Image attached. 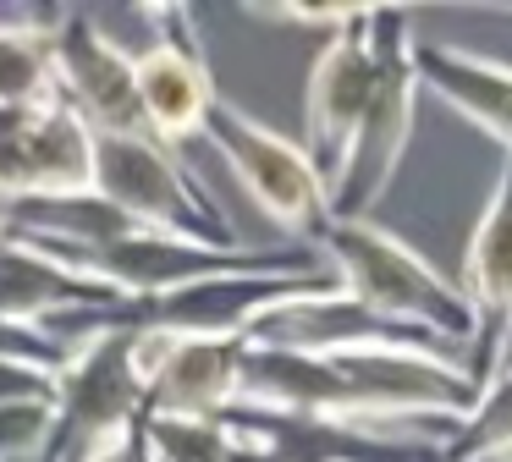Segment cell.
Returning <instances> with one entry per match:
<instances>
[{"label": "cell", "instance_id": "7", "mask_svg": "<svg viewBox=\"0 0 512 462\" xmlns=\"http://www.w3.org/2000/svg\"><path fill=\"white\" fill-rule=\"evenodd\" d=\"M248 347H270V352H303V358H353V352H386V347H424V352H446V358H463L468 347L452 341H435L413 325L364 308L358 297H347L342 286H325V292H303L287 303L265 308L254 325L243 330Z\"/></svg>", "mask_w": 512, "mask_h": 462}, {"label": "cell", "instance_id": "6", "mask_svg": "<svg viewBox=\"0 0 512 462\" xmlns=\"http://www.w3.org/2000/svg\"><path fill=\"white\" fill-rule=\"evenodd\" d=\"M144 22H155V39L133 55V88L144 132L166 149H188L204 138L215 110V72L204 55V33L193 6H144Z\"/></svg>", "mask_w": 512, "mask_h": 462}, {"label": "cell", "instance_id": "19", "mask_svg": "<svg viewBox=\"0 0 512 462\" xmlns=\"http://www.w3.org/2000/svg\"><path fill=\"white\" fill-rule=\"evenodd\" d=\"M0 358L12 363H34V369H50L61 374L72 363V352L61 341H50L45 330H17V325H0Z\"/></svg>", "mask_w": 512, "mask_h": 462}, {"label": "cell", "instance_id": "17", "mask_svg": "<svg viewBox=\"0 0 512 462\" xmlns=\"http://www.w3.org/2000/svg\"><path fill=\"white\" fill-rule=\"evenodd\" d=\"M144 440L155 462H243L237 440L215 418H171L144 413Z\"/></svg>", "mask_w": 512, "mask_h": 462}, {"label": "cell", "instance_id": "10", "mask_svg": "<svg viewBox=\"0 0 512 462\" xmlns=\"http://www.w3.org/2000/svg\"><path fill=\"white\" fill-rule=\"evenodd\" d=\"M369 88H375V55H369V6L358 22L320 44L303 83V149L320 165L325 182L342 176V160L358 138V121L369 110Z\"/></svg>", "mask_w": 512, "mask_h": 462}, {"label": "cell", "instance_id": "3", "mask_svg": "<svg viewBox=\"0 0 512 462\" xmlns=\"http://www.w3.org/2000/svg\"><path fill=\"white\" fill-rule=\"evenodd\" d=\"M94 193L116 204L138 231L204 242V248H243L232 220L221 215L193 165L149 132L133 138H94Z\"/></svg>", "mask_w": 512, "mask_h": 462}, {"label": "cell", "instance_id": "16", "mask_svg": "<svg viewBox=\"0 0 512 462\" xmlns=\"http://www.w3.org/2000/svg\"><path fill=\"white\" fill-rule=\"evenodd\" d=\"M441 462H512V363L479 385L474 407L441 440Z\"/></svg>", "mask_w": 512, "mask_h": 462}, {"label": "cell", "instance_id": "20", "mask_svg": "<svg viewBox=\"0 0 512 462\" xmlns=\"http://www.w3.org/2000/svg\"><path fill=\"white\" fill-rule=\"evenodd\" d=\"M23 402H56V374L0 358V407H23Z\"/></svg>", "mask_w": 512, "mask_h": 462}, {"label": "cell", "instance_id": "12", "mask_svg": "<svg viewBox=\"0 0 512 462\" xmlns=\"http://www.w3.org/2000/svg\"><path fill=\"white\" fill-rule=\"evenodd\" d=\"M94 187V132L67 105L0 127V209L17 198H56Z\"/></svg>", "mask_w": 512, "mask_h": 462}, {"label": "cell", "instance_id": "23", "mask_svg": "<svg viewBox=\"0 0 512 462\" xmlns=\"http://www.w3.org/2000/svg\"><path fill=\"white\" fill-rule=\"evenodd\" d=\"M243 462H254V457H243Z\"/></svg>", "mask_w": 512, "mask_h": 462}, {"label": "cell", "instance_id": "1", "mask_svg": "<svg viewBox=\"0 0 512 462\" xmlns=\"http://www.w3.org/2000/svg\"><path fill=\"white\" fill-rule=\"evenodd\" d=\"M314 253L325 259V270L336 275L347 297H358L364 308L413 325L435 341H452L468 347L474 336V319L468 303L457 292L452 275H441L424 259L413 242H402L397 231L375 226V220H331V226L314 237Z\"/></svg>", "mask_w": 512, "mask_h": 462}, {"label": "cell", "instance_id": "9", "mask_svg": "<svg viewBox=\"0 0 512 462\" xmlns=\"http://www.w3.org/2000/svg\"><path fill=\"white\" fill-rule=\"evenodd\" d=\"M457 292H463L468 319H474L468 374H474V385H485L512 358V154L490 187L485 209H479L474 231H468Z\"/></svg>", "mask_w": 512, "mask_h": 462}, {"label": "cell", "instance_id": "18", "mask_svg": "<svg viewBox=\"0 0 512 462\" xmlns=\"http://www.w3.org/2000/svg\"><path fill=\"white\" fill-rule=\"evenodd\" d=\"M364 6H248L254 22H292V28H309V33H342L347 22H358Z\"/></svg>", "mask_w": 512, "mask_h": 462}, {"label": "cell", "instance_id": "2", "mask_svg": "<svg viewBox=\"0 0 512 462\" xmlns=\"http://www.w3.org/2000/svg\"><path fill=\"white\" fill-rule=\"evenodd\" d=\"M419 33L413 11L402 6H369V55H375V88L369 110L358 121V138L342 160V176L331 182V220H369L380 198L391 193L408 154L413 121H419Z\"/></svg>", "mask_w": 512, "mask_h": 462}, {"label": "cell", "instance_id": "13", "mask_svg": "<svg viewBox=\"0 0 512 462\" xmlns=\"http://www.w3.org/2000/svg\"><path fill=\"white\" fill-rule=\"evenodd\" d=\"M122 292L105 281L61 264L56 253L34 248V242L0 237V325L17 330H45L50 319L78 314V308H105Z\"/></svg>", "mask_w": 512, "mask_h": 462}, {"label": "cell", "instance_id": "11", "mask_svg": "<svg viewBox=\"0 0 512 462\" xmlns=\"http://www.w3.org/2000/svg\"><path fill=\"white\" fill-rule=\"evenodd\" d=\"M138 336V358L149 374V413L171 418H221L226 407L243 402V336Z\"/></svg>", "mask_w": 512, "mask_h": 462}, {"label": "cell", "instance_id": "15", "mask_svg": "<svg viewBox=\"0 0 512 462\" xmlns=\"http://www.w3.org/2000/svg\"><path fill=\"white\" fill-rule=\"evenodd\" d=\"M61 105L56 66L45 44V17L39 22H0V116L34 121Z\"/></svg>", "mask_w": 512, "mask_h": 462}, {"label": "cell", "instance_id": "4", "mask_svg": "<svg viewBox=\"0 0 512 462\" xmlns=\"http://www.w3.org/2000/svg\"><path fill=\"white\" fill-rule=\"evenodd\" d=\"M204 138L221 149V160L232 165V176L243 182L259 215L276 231H287L298 248H314V237L331 226V182L309 160V149L276 132L270 121L248 116L232 99H215Z\"/></svg>", "mask_w": 512, "mask_h": 462}, {"label": "cell", "instance_id": "14", "mask_svg": "<svg viewBox=\"0 0 512 462\" xmlns=\"http://www.w3.org/2000/svg\"><path fill=\"white\" fill-rule=\"evenodd\" d=\"M413 61H419L424 94H435L446 110L474 121L485 138H496L512 154V66L507 61H490V55L457 50V44H441V39H419Z\"/></svg>", "mask_w": 512, "mask_h": 462}, {"label": "cell", "instance_id": "22", "mask_svg": "<svg viewBox=\"0 0 512 462\" xmlns=\"http://www.w3.org/2000/svg\"><path fill=\"white\" fill-rule=\"evenodd\" d=\"M507 363H512V358H507ZM507 363H501V369H507Z\"/></svg>", "mask_w": 512, "mask_h": 462}, {"label": "cell", "instance_id": "21", "mask_svg": "<svg viewBox=\"0 0 512 462\" xmlns=\"http://www.w3.org/2000/svg\"><path fill=\"white\" fill-rule=\"evenodd\" d=\"M89 462H155V457H149V440H144V418H138L127 435H116L111 446H100Z\"/></svg>", "mask_w": 512, "mask_h": 462}, {"label": "cell", "instance_id": "5", "mask_svg": "<svg viewBox=\"0 0 512 462\" xmlns=\"http://www.w3.org/2000/svg\"><path fill=\"white\" fill-rule=\"evenodd\" d=\"M149 413V374L138 358V336L111 330L72 352V363L56 374V407L39 462H89L100 446L138 424Z\"/></svg>", "mask_w": 512, "mask_h": 462}, {"label": "cell", "instance_id": "8", "mask_svg": "<svg viewBox=\"0 0 512 462\" xmlns=\"http://www.w3.org/2000/svg\"><path fill=\"white\" fill-rule=\"evenodd\" d=\"M50 66H56L61 105L94 132V138H133L144 132L133 88V55L89 17V11H56L45 22Z\"/></svg>", "mask_w": 512, "mask_h": 462}]
</instances>
